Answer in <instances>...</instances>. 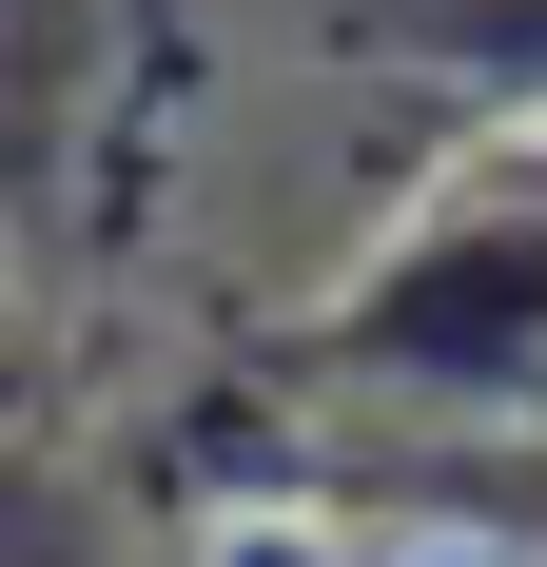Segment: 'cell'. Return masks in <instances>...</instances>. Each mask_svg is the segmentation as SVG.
Masks as SVG:
<instances>
[{
    "label": "cell",
    "instance_id": "cell-2",
    "mask_svg": "<svg viewBox=\"0 0 547 567\" xmlns=\"http://www.w3.org/2000/svg\"><path fill=\"white\" fill-rule=\"evenodd\" d=\"M372 567H508V548H469V528H391Z\"/></svg>",
    "mask_w": 547,
    "mask_h": 567
},
{
    "label": "cell",
    "instance_id": "cell-1",
    "mask_svg": "<svg viewBox=\"0 0 547 567\" xmlns=\"http://www.w3.org/2000/svg\"><path fill=\"white\" fill-rule=\"evenodd\" d=\"M196 567H372V548H352V528H293V509H235Z\"/></svg>",
    "mask_w": 547,
    "mask_h": 567
}]
</instances>
